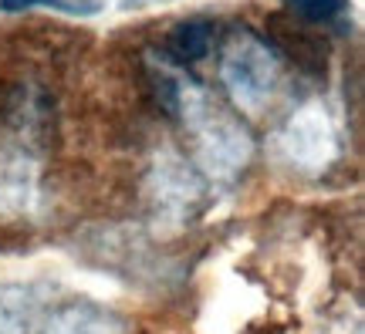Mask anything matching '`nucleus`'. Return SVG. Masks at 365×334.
<instances>
[{
	"mask_svg": "<svg viewBox=\"0 0 365 334\" xmlns=\"http://www.w3.org/2000/svg\"><path fill=\"white\" fill-rule=\"evenodd\" d=\"M274 75V58L254 34H240V38L227 48L223 58V78L234 88L237 98L244 102H257L267 95Z\"/></svg>",
	"mask_w": 365,
	"mask_h": 334,
	"instance_id": "obj_1",
	"label": "nucleus"
},
{
	"mask_svg": "<svg viewBox=\"0 0 365 334\" xmlns=\"http://www.w3.org/2000/svg\"><path fill=\"white\" fill-rule=\"evenodd\" d=\"M287 11L301 17L304 24H322V27H335L345 24L349 14H352V4L349 0H284Z\"/></svg>",
	"mask_w": 365,
	"mask_h": 334,
	"instance_id": "obj_3",
	"label": "nucleus"
},
{
	"mask_svg": "<svg viewBox=\"0 0 365 334\" xmlns=\"http://www.w3.org/2000/svg\"><path fill=\"white\" fill-rule=\"evenodd\" d=\"M31 7H65V0H0V11L7 14H21Z\"/></svg>",
	"mask_w": 365,
	"mask_h": 334,
	"instance_id": "obj_4",
	"label": "nucleus"
},
{
	"mask_svg": "<svg viewBox=\"0 0 365 334\" xmlns=\"http://www.w3.org/2000/svg\"><path fill=\"white\" fill-rule=\"evenodd\" d=\"M213 38H217V24L210 17H190V21H180L166 34L163 51L170 54L176 65H196V61H203L210 54Z\"/></svg>",
	"mask_w": 365,
	"mask_h": 334,
	"instance_id": "obj_2",
	"label": "nucleus"
}]
</instances>
